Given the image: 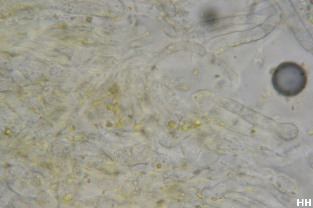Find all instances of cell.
I'll return each instance as SVG.
<instances>
[{"instance_id": "2", "label": "cell", "mask_w": 313, "mask_h": 208, "mask_svg": "<svg viewBox=\"0 0 313 208\" xmlns=\"http://www.w3.org/2000/svg\"><path fill=\"white\" fill-rule=\"evenodd\" d=\"M279 135L286 140H291L295 138L297 134L298 131L296 127L290 123L280 124L277 128Z\"/></svg>"}, {"instance_id": "3", "label": "cell", "mask_w": 313, "mask_h": 208, "mask_svg": "<svg viewBox=\"0 0 313 208\" xmlns=\"http://www.w3.org/2000/svg\"><path fill=\"white\" fill-rule=\"evenodd\" d=\"M202 19L204 23L208 25L215 23L217 19L216 13L211 9H208L204 11L202 16Z\"/></svg>"}, {"instance_id": "1", "label": "cell", "mask_w": 313, "mask_h": 208, "mask_svg": "<svg viewBox=\"0 0 313 208\" xmlns=\"http://www.w3.org/2000/svg\"><path fill=\"white\" fill-rule=\"evenodd\" d=\"M307 76L304 69L293 62H285L275 69L272 77V85L279 94L286 97L296 95L305 88Z\"/></svg>"}]
</instances>
